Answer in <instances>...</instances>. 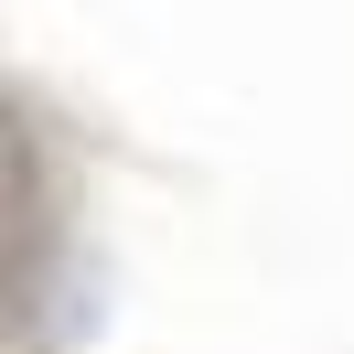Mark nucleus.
Segmentation results:
<instances>
[{
  "mask_svg": "<svg viewBox=\"0 0 354 354\" xmlns=\"http://www.w3.org/2000/svg\"><path fill=\"white\" fill-rule=\"evenodd\" d=\"M86 161L97 140L32 75H11V354H86V333L108 322Z\"/></svg>",
  "mask_w": 354,
  "mask_h": 354,
  "instance_id": "nucleus-1",
  "label": "nucleus"
}]
</instances>
